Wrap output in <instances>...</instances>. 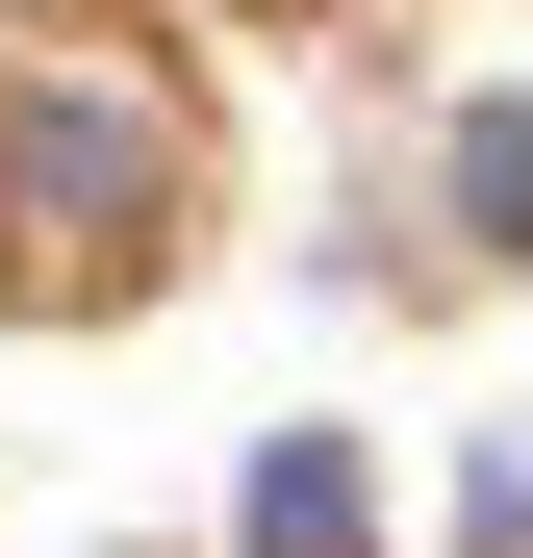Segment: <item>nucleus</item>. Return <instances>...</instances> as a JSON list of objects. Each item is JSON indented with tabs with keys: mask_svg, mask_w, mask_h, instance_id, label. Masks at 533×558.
Returning <instances> with one entry per match:
<instances>
[{
	"mask_svg": "<svg viewBox=\"0 0 533 558\" xmlns=\"http://www.w3.org/2000/svg\"><path fill=\"white\" fill-rule=\"evenodd\" d=\"M254 558H355V457H330V432L254 457Z\"/></svg>",
	"mask_w": 533,
	"mask_h": 558,
	"instance_id": "f03ea898",
	"label": "nucleus"
},
{
	"mask_svg": "<svg viewBox=\"0 0 533 558\" xmlns=\"http://www.w3.org/2000/svg\"><path fill=\"white\" fill-rule=\"evenodd\" d=\"M26 204H51V254H102V229L153 204V153H128L102 102H51V128H26Z\"/></svg>",
	"mask_w": 533,
	"mask_h": 558,
	"instance_id": "f257e3e1",
	"label": "nucleus"
},
{
	"mask_svg": "<svg viewBox=\"0 0 533 558\" xmlns=\"http://www.w3.org/2000/svg\"><path fill=\"white\" fill-rule=\"evenodd\" d=\"M458 204H483V229L533 254V128H483V153H458Z\"/></svg>",
	"mask_w": 533,
	"mask_h": 558,
	"instance_id": "7ed1b4c3",
	"label": "nucleus"
}]
</instances>
